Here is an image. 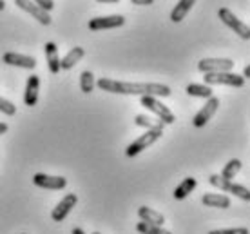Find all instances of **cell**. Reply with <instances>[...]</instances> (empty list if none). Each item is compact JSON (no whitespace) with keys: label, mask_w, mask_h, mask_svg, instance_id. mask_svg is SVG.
<instances>
[{"label":"cell","mask_w":250,"mask_h":234,"mask_svg":"<svg viewBox=\"0 0 250 234\" xmlns=\"http://www.w3.org/2000/svg\"><path fill=\"white\" fill-rule=\"evenodd\" d=\"M102 91L114 93V95H138V96H170V87L165 84H132V82H118L113 78H100L94 84Z\"/></svg>","instance_id":"1"},{"label":"cell","mask_w":250,"mask_h":234,"mask_svg":"<svg viewBox=\"0 0 250 234\" xmlns=\"http://www.w3.org/2000/svg\"><path fill=\"white\" fill-rule=\"evenodd\" d=\"M163 134V129H147V133L142 134L140 138H136L132 144H129L127 146V149H125V154L129 156V158H132V156H136V154H140L142 151H145L147 147H150L154 142H158V140L162 138Z\"/></svg>","instance_id":"2"},{"label":"cell","mask_w":250,"mask_h":234,"mask_svg":"<svg viewBox=\"0 0 250 234\" xmlns=\"http://www.w3.org/2000/svg\"><path fill=\"white\" fill-rule=\"evenodd\" d=\"M140 102H142V106H144L145 109H149L150 113L156 114L163 126H170V124H174V120H176L174 113H172L167 106H163L158 98H154V96H142V100Z\"/></svg>","instance_id":"3"},{"label":"cell","mask_w":250,"mask_h":234,"mask_svg":"<svg viewBox=\"0 0 250 234\" xmlns=\"http://www.w3.org/2000/svg\"><path fill=\"white\" fill-rule=\"evenodd\" d=\"M205 85H230V87H243L245 78L241 75H236L232 71L227 73H207Z\"/></svg>","instance_id":"4"},{"label":"cell","mask_w":250,"mask_h":234,"mask_svg":"<svg viewBox=\"0 0 250 234\" xmlns=\"http://www.w3.org/2000/svg\"><path fill=\"white\" fill-rule=\"evenodd\" d=\"M218 17L221 19V22H223L227 27H230L234 33H238L243 40H249V38H250L249 25L245 24V22H241V20H239L238 17H236V15L229 9V7H221V9L218 11Z\"/></svg>","instance_id":"5"},{"label":"cell","mask_w":250,"mask_h":234,"mask_svg":"<svg viewBox=\"0 0 250 234\" xmlns=\"http://www.w3.org/2000/svg\"><path fill=\"white\" fill-rule=\"evenodd\" d=\"M198 69L201 73H227L234 69V62L230 58H203L198 64Z\"/></svg>","instance_id":"6"},{"label":"cell","mask_w":250,"mask_h":234,"mask_svg":"<svg viewBox=\"0 0 250 234\" xmlns=\"http://www.w3.org/2000/svg\"><path fill=\"white\" fill-rule=\"evenodd\" d=\"M218 107H219V98H216V96L207 98V104L200 109V111H198V113H196V116L192 118V126L194 127L207 126V124H208V120H210L214 114H216Z\"/></svg>","instance_id":"7"},{"label":"cell","mask_w":250,"mask_h":234,"mask_svg":"<svg viewBox=\"0 0 250 234\" xmlns=\"http://www.w3.org/2000/svg\"><path fill=\"white\" fill-rule=\"evenodd\" d=\"M33 184L42 189L49 191H60L67 185V180L63 176H51V174H44V172H37L33 176Z\"/></svg>","instance_id":"8"},{"label":"cell","mask_w":250,"mask_h":234,"mask_svg":"<svg viewBox=\"0 0 250 234\" xmlns=\"http://www.w3.org/2000/svg\"><path fill=\"white\" fill-rule=\"evenodd\" d=\"M125 24V19L122 15H109V17H96L89 20L91 31H102V29H114Z\"/></svg>","instance_id":"9"},{"label":"cell","mask_w":250,"mask_h":234,"mask_svg":"<svg viewBox=\"0 0 250 234\" xmlns=\"http://www.w3.org/2000/svg\"><path fill=\"white\" fill-rule=\"evenodd\" d=\"M76 202H78V196H76L75 192H69V194H65L63 196V200L60 203H58L57 207L53 209V213H51V218L55 220V222H63L65 218H67V214L73 211V207L76 205Z\"/></svg>","instance_id":"10"},{"label":"cell","mask_w":250,"mask_h":234,"mask_svg":"<svg viewBox=\"0 0 250 234\" xmlns=\"http://www.w3.org/2000/svg\"><path fill=\"white\" fill-rule=\"evenodd\" d=\"M15 4H17L20 9H24L25 13H29L33 19H37L42 25H49L51 24L49 13H45L44 9H40V7H38L33 0H15Z\"/></svg>","instance_id":"11"},{"label":"cell","mask_w":250,"mask_h":234,"mask_svg":"<svg viewBox=\"0 0 250 234\" xmlns=\"http://www.w3.org/2000/svg\"><path fill=\"white\" fill-rule=\"evenodd\" d=\"M2 62L7 64V65H17V67H22V69H35L37 67V58L27 57V55H20V53H6L2 57Z\"/></svg>","instance_id":"12"},{"label":"cell","mask_w":250,"mask_h":234,"mask_svg":"<svg viewBox=\"0 0 250 234\" xmlns=\"http://www.w3.org/2000/svg\"><path fill=\"white\" fill-rule=\"evenodd\" d=\"M38 91H40V78H38V75H31L27 78V82H25V93H24V102L27 107L37 106Z\"/></svg>","instance_id":"13"},{"label":"cell","mask_w":250,"mask_h":234,"mask_svg":"<svg viewBox=\"0 0 250 234\" xmlns=\"http://www.w3.org/2000/svg\"><path fill=\"white\" fill-rule=\"evenodd\" d=\"M44 53H45V60H47V65H49V71L53 75H58L60 73V58H58V47L55 42H47L44 45Z\"/></svg>","instance_id":"14"},{"label":"cell","mask_w":250,"mask_h":234,"mask_svg":"<svg viewBox=\"0 0 250 234\" xmlns=\"http://www.w3.org/2000/svg\"><path fill=\"white\" fill-rule=\"evenodd\" d=\"M194 4H196V0H180L174 6V9L170 11V20H172L174 24L182 22V20L187 17V13L194 7Z\"/></svg>","instance_id":"15"},{"label":"cell","mask_w":250,"mask_h":234,"mask_svg":"<svg viewBox=\"0 0 250 234\" xmlns=\"http://www.w3.org/2000/svg\"><path fill=\"white\" fill-rule=\"evenodd\" d=\"M83 55H85L83 47H73V49L69 51L67 55L60 60V69H73L76 64L83 58Z\"/></svg>","instance_id":"16"},{"label":"cell","mask_w":250,"mask_h":234,"mask_svg":"<svg viewBox=\"0 0 250 234\" xmlns=\"http://www.w3.org/2000/svg\"><path fill=\"white\" fill-rule=\"evenodd\" d=\"M201 202H203L205 207H218V209H229L230 207V198L225 196V194H214V192H210V194H205Z\"/></svg>","instance_id":"17"},{"label":"cell","mask_w":250,"mask_h":234,"mask_svg":"<svg viewBox=\"0 0 250 234\" xmlns=\"http://www.w3.org/2000/svg\"><path fill=\"white\" fill-rule=\"evenodd\" d=\"M138 216L142 218V222L152 223V225H163L165 223V218H163L162 213L150 209V207H140L138 209Z\"/></svg>","instance_id":"18"},{"label":"cell","mask_w":250,"mask_h":234,"mask_svg":"<svg viewBox=\"0 0 250 234\" xmlns=\"http://www.w3.org/2000/svg\"><path fill=\"white\" fill-rule=\"evenodd\" d=\"M196 185H198V182H196V178H192V176H188V178H185L182 184L178 185L174 189V198L176 200H185V198L192 192L194 189H196Z\"/></svg>","instance_id":"19"},{"label":"cell","mask_w":250,"mask_h":234,"mask_svg":"<svg viewBox=\"0 0 250 234\" xmlns=\"http://www.w3.org/2000/svg\"><path fill=\"white\" fill-rule=\"evenodd\" d=\"M185 91L188 96H196V98H210L212 96V87L205 85V84H188Z\"/></svg>","instance_id":"20"},{"label":"cell","mask_w":250,"mask_h":234,"mask_svg":"<svg viewBox=\"0 0 250 234\" xmlns=\"http://www.w3.org/2000/svg\"><path fill=\"white\" fill-rule=\"evenodd\" d=\"M239 171H241V160L232 158L230 162L225 165V169H223V172H221V176L225 178V180H229V182H232V178L236 176Z\"/></svg>","instance_id":"21"},{"label":"cell","mask_w":250,"mask_h":234,"mask_svg":"<svg viewBox=\"0 0 250 234\" xmlns=\"http://www.w3.org/2000/svg\"><path fill=\"white\" fill-rule=\"evenodd\" d=\"M138 233L142 234H170V231H165L162 225H152V223L147 222H140L136 225Z\"/></svg>","instance_id":"22"},{"label":"cell","mask_w":250,"mask_h":234,"mask_svg":"<svg viewBox=\"0 0 250 234\" xmlns=\"http://www.w3.org/2000/svg\"><path fill=\"white\" fill-rule=\"evenodd\" d=\"M134 124L140 127H145V129H163V124L160 120L158 122H152L147 116V114H136V118H134Z\"/></svg>","instance_id":"23"},{"label":"cell","mask_w":250,"mask_h":234,"mask_svg":"<svg viewBox=\"0 0 250 234\" xmlns=\"http://www.w3.org/2000/svg\"><path fill=\"white\" fill-rule=\"evenodd\" d=\"M80 89L82 93H85V95H89L94 89V76L91 71H83L80 75Z\"/></svg>","instance_id":"24"},{"label":"cell","mask_w":250,"mask_h":234,"mask_svg":"<svg viewBox=\"0 0 250 234\" xmlns=\"http://www.w3.org/2000/svg\"><path fill=\"white\" fill-rule=\"evenodd\" d=\"M208 182H210L214 187H218V189H221V191H229L230 189V184H232V182L225 180L221 174H212V176L208 178Z\"/></svg>","instance_id":"25"},{"label":"cell","mask_w":250,"mask_h":234,"mask_svg":"<svg viewBox=\"0 0 250 234\" xmlns=\"http://www.w3.org/2000/svg\"><path fill=\"white\" fill-rule=\"evenodd\" d=\"M229 192H232L234 196L241 198V200H250V192L247 187H243V185L239 184H230V189H229Z\"/></svg>","instance_id":"26"},{"label":"cell","mask_w":250,"mask_h":234,"mask_svg":"<svg viewBox=\"0 0 250 234\" xmlns=\"http://www.w3.org/2000/svg\"><path fill=\"white\" fill-rule=\"evenodd\" d=\"M0 113L7 114V116H13V114L17 113V106H13L9 100H6V98L0 96Z\"/></svg>","instance_id":"27"},{"label":"cell","mask_w":250,"mask_h":234,"mask_svg":"<svg viewBox=\"0 0 250 234\" xmlns=\"http://www.w3.org/2000/svg\"><path fill=\"white\" fill-rule=\"evenodd\" d=\"M208 234H249V229L247 227H236V229H216V231H210Z\"/></svg>","instance_id":"28"},{"label":"cell","mask_w":250,"mask_h":234,"mask_svg":"<svg viewBox=\"0 0 250 234\" xmlns=\"http://www.w3.org/2000/svg\"><path fill=\"white\" fill-rule=\"evenodd\" d=\"M33 2H35L40 9H44L45 13L51 11V9L55 7V2H53V0H33Z\"/></svg>","instance_id":"29"},{"label":"cell","mask_w":250,"mask_h":234,"mask_svg":"<svg viewBox=\"0 0 250 234\" xmlns=\"http://www.w3.org/2000/svg\"><path fill=\"white\" fill-rule=\"evenodd\" d=\"M131 4H136V6H150V4H154V0H131Z\"/></svg>","instance_id":"30"},{"label":"cell","mask_w":250,"mask_h":234,"mask_svg":"<svg viewBox=\"0 0 250 234\" xmlns=\"http://www.w3.org/2000/svg\"><path fill=\"white\" fill-rule=\"evenodd\" d=\"M7 124H4V122H0V134H4V133H7Z\"/></svg>","instance_id":"31"},{"label":"cell","mask_w":250,"mask_h":234,"mask_svg":"<svg viewBox=\"0 0 250 234\" xmlns=\"http://www.w3.org/2000/svg\"><path fill=\"white\" fill-rule=\"evenodd\" d=\"M245 78V80H247V78H250V65H247V67H245L243 69V75H241Z\"/></svg>","instance_id":"32"},{"label":"cell","mask_w":250,"mask_h":234,"mask_svg":"<svg viewBox=\"0 0 250 234\" xmlns=\"http://www.w3.org/2000/svg\"><path fill=\"white\" fill-rule=\"evenodd\" d=\"M96 2H100V4H118L120 0H96Z\"/></svg>","instance_id":"33"},{"label":"cell","mask_w":250,"mask_h":234,"mask_svg":"<svg viewBox=\"0 0 250 234\" xmlns=\"http://www.w3.org/2000/svg\"><path fill=\"white\" fill-rule=\"evenodd\" d=\"M71 234H85V233H83L82 229H73V233H71Z\"/></svg>","instance_id":"34"},{"label":"cell","mask_w":250,"mask_h":234,"mask_svg":"<svg viewBox=\"0 0 250 234\" xmlns=\"http://www.w3.org/2000/svg\"><path fill=\"white\" fill-rule=\"evenodd\" d=\"M4 7H6V0H0V11H4Z\"/></svg>","instance_id":"35"},{"label":"cell","mask_w":250,"mask_h":234,"mask_svg":"<svg viewBox=\"0 0 250 234\" xmlns=\"http://www.w3.org/2000/svg\"><path fill=\"white\" fill-rule=\"evenodd\" d=\"M93 234H100V233H93Z\"/></svg>","instance_id":"36"}]
</instances>
